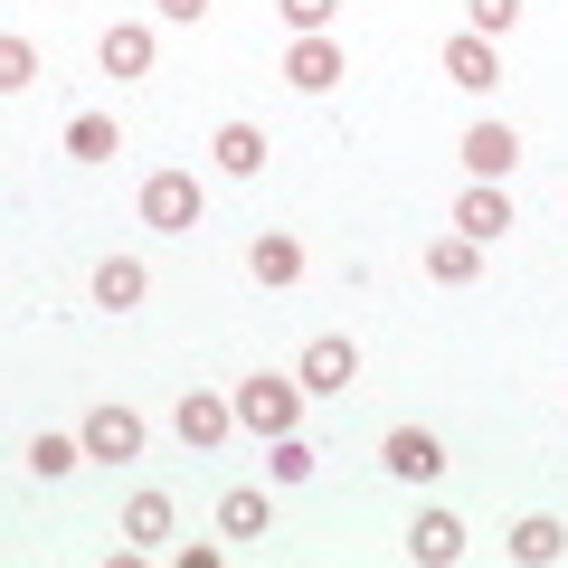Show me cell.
I'll return each instance as SVG.
<instances>
[{
  "mask_svg": "<svg viewBox=\"0 0 568 568\" xmlns=\"http://www.w3.org/2000/svg\"><path fill=\"white\" fill-rule=\"evenodd\" d=\"M294 417H304V379H237V426H256V436H294Z\"/></svg>",
  "mask_w": 568,
  "mask_h": 568,
  "instance_id": "1",
  "label": "cell"
},
{
  "mask_svg": "<svg viewBox=\"0 0 568 568\" xmlns=\"http://www.w3.org/2000/svg\"><path fill=\"white\" fill-rule=\"evenodd\" d=\"M142 219L162 227V237H190V227H200V181H190V171H152V181H142Z\"/></svg>",
  "mask_w": 568,
  "mask_h": 568,
  "instance_id": "2",
  "label": "cell"
},
{
  "mask_svg": "<svg viewBox=\"0 0 568 568\" xmlns=\"http://www.w3.org/2000/svg\"><path fill=\"white\" fill-rule=\"evenodd\" d=\"M85 455L133 465V455H142V417H133V407H95V417H85Z\"/></svg>",
  "mask_w": 568,
  "mask_h": 568,
  "instance_id": "3",
  "label": "cell"
},
{
  "mask_svg": "<svg viewBox=\"0 0 568 568\" xmlns=\"http://www.w3.org/2000/svg\"><path fill=\"white\" fill-rule=\"evenodd\" d=\"M351 379H361V351H351L342 332H323V342L304 351V388H323V398H342Z\"/></svg>",
  "mask_w": 568,
  "mask_h": 568,
  "instance_id": "4",
  "label": "cell"
},
{
  "mask_svg": "<svg viewBox=\"0 0 568 568\" xmlns=\"http://www.w3.org/2000/svg\"><path fill=\"white\" fill-rule=\"evenodd\" d=\"M284 77L304 85V95L342 85V48H332V29H323V39H294V48H284Z\"/></svg>",
  "mask_w": 568,
  "mask_h": 568,
  "instance_id": "5",
  "label": "cell"
},
{
  "mask_svg": "<svg viewBox=\"0 0 568 568\" xmlns=\"http://www.w3.org/2000/svg\"><path fill=\"white\" fill-rule=\"evenodd\" d=\"M446 77H455V85H474V95H484V85H503V58H493V39H484V29L446 39Z\"/></svg>",
  "mask_w": 568,
  "mask_h": 568,
  "instance_id": "6",
  "label": "cell"
},
{
  "mask_svg": "<svg viewBox=\"0 0 568 568\" xmlns=\"http://www.w3.org/2000/svg\"><path fill=\"white\" fill-rule=\"evenodd\" d=\"M407 559H426V568L465 559V521H455V511H417V530H407Z\"/></svg>",
  "mask_w": 568,
  "mask_h": 568,
  "instance_id": "7",
  "label": "cell"
},
{
  "mask_svg": "<svg viewBox=\"0 0 568 568\" xmlns=\"http://www.w3.org/2000/svg\"><path fill=\"white\" fill-rule=\"evenodd\" d=\"M388 474H407V484H426V474H446V446H436V436H426V426H398V436H388V455H379Z\"/></svg>",
  "mask_w": 568,
  "mask_h": 568,
  "instance_id": "8",
  "label": "cell"
},
{
  "mask_svg": "<svg viewBox=\"0 0 568 568\" xmlns=\"http://www.w3.org/2000/svg\"><path fill=\"white\" fill-rule=\"evenodd\" d=\"M171 426H181V446H219L227 426H237V398H200V388H190V398H181V417H171Z\"/></svg>",
  "mask_w": 568,
  "mask_h": 568,
  "instance_id": "9",
  "label": "cell"
},
{
  "mask_svg": "<svg viewBox=\"0 0 568 568\" xmlns=\"http://www.w3.org/2000/svg\"><path fill=\"white\" fill-rule=\"evenodd\" d=\"M455 227H465V237L474 246H484V237H503V227H511V200H503V190H465V200H455Z\"/></svg>",
  "mask_w": 568,
  "mask_h": 568,
  "instance_id": "10",
  "label": "cell"
},
{
  "mask_svg": "<svg viewBox=\"0 0 568 568\" xmlns=\"http://www.w3.org/2000/svg\"><path fill=\"white\" fill-rule=\"evenodd\" d=\"M465 162H474V171H484V181H503V171H511V162H521V142H511V133H503V123H474V133H465Z\"/></svg>",
  "mask_w": 568,
  "mask_h": 568,
  "instance_id": "11",
  "label": "cell"
},
{
  "mask_svg": "<svg viewBox=\"0 0 568 568\" xmlns=\"http://www.w3.org/2000/svg\"><path fill=\"white\" fill-rule=\"evenodd\" d=\"M123 540H133V549H171V503H162V493H133V511H123Z\"/></svg>",
  "mask_w": 568,
  "mask_h": 568,
  "instance_id": "12",
  "label": "cell"
},
{
  "mask_svg": "<svg viewBox=\"0 0 568 568\" xmlns=\"http://www.w3.org/2000/svg\"><path fill=\"white\" fill-rule=\"evenodd\" d=\"M104 67H114V77H142V67H152V29L114 20V29H104Z\"/></svg>",
  "mask_w": 568,
  "mask_h": 568,
  "instance_id": "13",
  "label": "cell"
},
{
  "mask_svg": "<svg viewBox=\"0 0 568 568\" xmlns=\"http://www.w3.org/2000/svg\"><path fill=\"white\" fill-rule=\"evenodd\" d=\"M219 171H237V181L265 171V133H256V123H219Z\"/></svg>",
  "mask_w": 568,
  "mask_h": 568,
  "instance_id": "14",
  "label": "cell"
},
{
  "mask_svg": "<svg viewBox=\"0 0 568 568\" xmlns=\"http://www.w3.org/2000/svg\"><path fill=\"white\" fill-rule=\"evenodd\" d=\"M246 265H256V284H294V275H304V246H294V237L275 227V237H256V246H246Z\"/></svg>",
  "mask_w": 568,
  "mask_h": 568,
  "instance_id": "15",
  "label": "cell"
},
{
  "mask_svg": "<svg viewBox=\"0 0 568 568\" xmlns=\"http://www.w3.org/2000/svg\"><path fill=\"white\" fill-rule=\"evenodd\" d=\"M219 530H227V540H265V530H275V521H265V493L237 484V493L219 503Z\"/></svg>",
  "mask_w": 568,
  "mask_h": 568,
  "instance_id": "16",
  "label": "cell"
},
{
  "mask_svg": "<svg viewBox=\"0 0 568 568\" xmlns=\"http://www.w3.org/2000/svg\"><path fill=\"white\" fill-rule=\"evenodd\" d=\"M67 152H77V162H114V152H123L114 114H77V123H67Z\"/></svg>",
  "mask_w": 568,
  "mask_h": 568,
  "instance_id": "17",
  "label": "cell"
},
{
  "mask_svg": "<svg viewBox=\"0 0 568 568\" xmlns=\"http://www.w3.org/2000/svg\"><path fill=\"white\" fill-rule=\"evenodd\" d=\"M511 559H521V568L568 559V530H559V521H521V530H511Z\"/></svg>",
  "mask_w": 568,
  "mask_h": 568,
  "instance_id": "18",
  "label": "cell"
},
{
  "mask_svg": "<svg viewBox=\"0 0 568 568\" xmlns=\"http://www.w3.org/2000/svg\"><path fill=\"white\" fill-rule=\"evenodd\" d=\"M95 304H114V313L142 304V265H133V256H104V265H95Z\"/></svg>",
  "mask_w": 568,
  "mask_h": 568,
  "instance_id": "19",
  "label": "cell"
},
{
  "mask_svg": "<svg viewBox=\"0 0 568 568\" xmlns=\"http://www.w3.org/2000/svg\"><path fill=\"white\" fill-rule=\"evenodd\" d=\"M426 265H436V284H474L484 246H474V237H436V256H426Z\"/></svg>",
  "mask_w": 568,
  "mask_h": 568,
  "instance_id": "20",
  "label": "cell"
},
{
  "mask_svg": "<svg viewBox=\"0 0 568 568\" xmlns=\"http://www.w3.org/2000/svg\"><path fill=\"white\" fill-rule=\"evenodd\" d=\"M313 465H323V455H313L304 436H275V484H313Z\"/></svg>",
  "mask_w": 568,
  "mask_h": 568,
  "instance_id": "21",
  "label": "cell"
},
{
  "mask_svg": "<svg viewBox=\"0 0 568 568\" xmlns=\"http://www.w3.org/2000/svg\"><path fill=\"white\" fill-rule=\"evenodd\" d=\"M85 465V446H67V436H29V474H67Z\"/></svg>",
  "mask_w": 568,
  "mask_h": 568,
  "instance_id": "22",
  "label": "cell"
},
{
  "mask_svg": "<svg viewBox=\"0 0 568 568\" xmlns=\"http://www.w3.org/2000/svg\"><path fill=\"white\" fill-rule=\"evenodd\" d=\"M0 85H39V48L29 39H0Z\"/></svg>",
  "mask_w": 568,
  "mask_h": 568,
  "instance_id": "23",
  "label": "cell"
},
{
  "mask_svg": "<svg viewBox=\"0 0 568 568\" xmlns=\"http://www.w3.org/2000/svg\"><path fill=\"white\" fill-rule=\"evenodd\" d=\"M332 10H342V0H284V20H294V39H323V29H332Z\"/></svg>",
  "mask_w": 568,
  "mask_h": 568,
  "instance_id": "24",
  "label": "cell"
},
{
  "mask_svg": "<svg viewBox=\"0 0 568 568\" xmlns=\"http://www.w3.org/2000/svg\"><path fill=\"white\" fill-rule=\"evenodd\" d=\"M511 20H521V0H474V29H484V39H503Z\"/></svg>",
  "mask_w": 568,
  "mask_h": 568,
  "instance_id": "25",
  "label": "cell"
},
{
  "mask_svg": "<svg viewBox=\"0 0 568 568\" xmlns=\"http://www.w3.org/2000/svg\"><path fill=\"white\" fill-rule=\"evenodd\" d=\"M162 20H181V29H200V20H209V0H162Z\"/></svg>",
  "mask_w": 568,
  "mask_h": 568,
  "instance_id": "26",
  "label": "cell"
}]
</instances>
